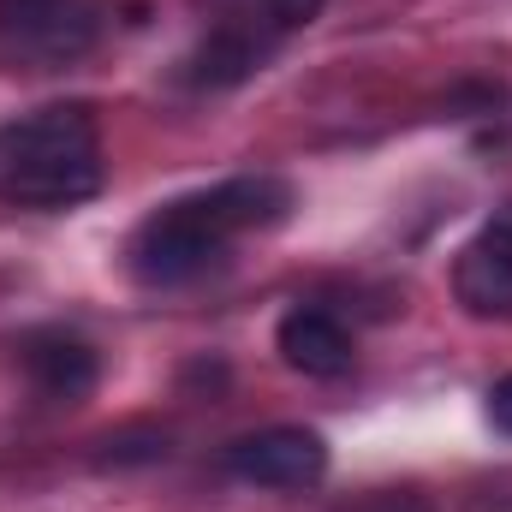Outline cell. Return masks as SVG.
Returning a JSON list of instances; mask_svg holds the SVG:
<instances>
[{"instance_id": "11", "label": "cell", "mask_w": 512, "mask_h": 512, "mask_svg": "<svg viewBox=\"0 0 512 512\" xmlns=\"http://www.w3.org/2000/svg\"><path fill=\"white\" fill-rule=\"evenodd\" d=\"M483 411H489V423L512 441V376H501V382L489 387V405H483Z\"/></svg>"}, {"instance_id": "9", "label": "cell", "mask_w": 512, "mask_h": 512, "mask_svg": "<svg viewBox=\"0 0 512 512\" xmlns=\"http://www.w3.org/2000/svg\"><path fill=\"white\" fill-rule=\"evenodd\" d=\"M322 6H328V0H251V6H233V12H256V18L274 24V30H298V24H310Z\"/></svg>"}, {"instance_id": "2", "label": "cell", "mask_w": 512, "mask_h": 512, "mask_svg": "<svg viewBox=\"0 0 512 512\" xmlns=\"http://www.w3.org/2000/svg\"><path fill=\"white\" fill-rule=\"evenodd\" d=\"M108 185L102 131L84 102H54L0 126V203L78 209Z\"/></svg>"}, {"instance_id": "1", "label": "cell", "mask_w": 512, "mask_h": 512, "mask_svg": "<svg viewBox=\"0 0 512 512\" xmlns=\"http://www.w3.org/2000/svg\"><path fill=\"white\" fill-rule=\"evenodd\" d=\"M292 185L280 173H239L221 179L209 191L173 197L155 215H143L126 239V268L137 286H185L197 274H209L221 256L233 251V239L268 233L292 215Z\"/></svg>"}, {"instance_id": "5", "label": "cell", "mask_w": 512, "mask_h": 512, "mask_svg": "<svg viewBox=\"0 0 512 512\" xmlns=\"http://www.w3.org/2000/svg\"><path fill=\"white\" fill-rule=\"evenodd\" d=\"M453 298L477 322H512V209H495L453 256Z\"/></svg>"}, {"instance_id": "10", "label": "cell", "mask_w": 512, "mask_h": 512, "mask_svg": "<svg viewBox=\"0 0 512 512\" xmlns=\"http://www.w3.org/2000/svg\"><path fill=\"white\" fill-rule=\"evenodd\" d=\"M340 512H435L417 489H370V495H358V501H346Z\"/></svg>"}, {"instance_id": "6", "label": "cell", "mask_w": 512, "mask_h": 512, "mask_svg": "<svg viewBox=\"0 0 512 512\" xmlns=\"http://www.w3.org/2000/svg\"><path fill=\"white\" fill-rule=\"evenodd\" d=\"M274 24H262L256 12H221V24L191 48V60H185V78L197 84V90H233V84H245L256 66L274 54Z\"/></svg>"}, {"instance_id": "3", "label": "cell", "mask_w": 512, "mask_h": 512, "mask_svg": "<svg viewBox=\"0 0 512 512\" xmlns=\"http://www.w3.org/2000/svg\"><path fill=\"white\" fill-rule=\"evenodd\" d=\"M102 24V0H0V60L30 72L72 66L102 42Z\"/></svg>"}, {"instance_id": "8", "label": "cell", "mask_w": 512, "mask_h": 512, "mask_svg": "<svg viewBox=\"0 0 512 512\" xmlns=\"http://www.w3.org/2000/svg\"><path fill=\"white\" fill-rule=\"evenodd\" d=\"M274 352L298 370V376H316V382H334V376H346L352 370V328L334 316V310H322V304H298V310H286L280 316V328H274Z\"/></svg>"}, {"instance_id": "4", "label": "cell", "mask_w": 512, "mask_h": 512, "mask_svg": "<svg viewBox=\"0 0 512 512\" xmlns=\"http://www.w3.org/2000/svg\"><path fill=\"white\" fill-rule=\"evenodd\" d=\"M227 471L251 489H316L328 477V441L298 423H274L227 447Z\"/></svg>"}, {"instance_id": "7", "label": "cell", "mask_w": 512, "mask_h": 512, "mask_svg": "<svg viewBox=\"0 0 512 512\" xmlns=\"http://www.w3.org/2000/svg\"><path fill=\"white\" fill-rule=\"evenodd\" d=\"M24 376L42 399L54 405H84L96 382H102V358L84 334H66V328H36L24 340Z\"/></svg>"}]
</instances>
